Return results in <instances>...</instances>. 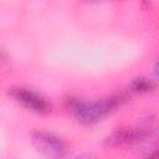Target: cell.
Wrapping results in <instances>:
<instances>
[{
	"label": "cell",
	"mask_w": 159,
	"mask_h": 159,
	"mask_svg": "<svg viewBox=\"0 0 159 159\" xmlns=\"http://www.w3.org/2000/svg\"><path fill=\"white\" fill-rule=\"evenodd\" d=\"M11 96L22 103L25 107L37 112V113H47L51 111L50 103L39 93L27 89V88H15L11 91Z\"/></svg>",
	"instance_id": "3"
},
{
	"label": "cell",
	"mask_w": 159,
	"mask_h": 159,
	"mask_svg": "<svg viewBox=\"0 0 159 159\" xmlns=\"http://www.w3.org/2000/svg\"><path fill=\"white\" fill-rule=\"evenodd\" d=\"M124 101L125 97L123 94H112L96 102H84L78 99L71 101L70 108L77 120L81 123L91 124L101 120L104 116L114 111Z\"/></svg>",
	"instance_id": "1"
},
{
	"label": "cell",
	"mask_w": 159,
	"mask_h": 159,
	"mask_svg": "<svg viewBox=\"0 0 159 159\" xmlns=\"http://www.w3.org/2000/svg\"><path fill=\"white\" fill-rule=\"evenodd\" d=\"M154 70H155V75L159 77V60L157 61V63H155V67H154Z\"/></svg>",
	"instance_id": "5"
},
{
	"label": "cell",
	"mask_w": 159,
	"mask_h": 159,
	"mask_svg": "<svg viewBox=\"0 0 159 159\" xmlns=\"http://www.w3.org/2000/svg\"><path fill=\"white\" fill-rule=\"evenodd\" d=\"M32 140L39 150L48 154V155H63L66 153L65 142L55 135L51 132L46 130H35L32 133Z\"/></svg>",
	"instance_id": "2"
},
{
	"label": "cell",
	"mask_w": 159,
	"mask_h": 159,
	"mask_svg": "<svg viewBox=\"0 0 159 159\" xmlns=\"http://www.w3.org/2000/svg\"><path fill=\"white\" fill-rule=\"evenodd\" d=\"M130 88L132 91H135V92H147V91H150L154 88V84L152 81L147 80V78H135L132 84H130Z\"/></svg>",
	"instance_id": "4"
}]
</instances>
